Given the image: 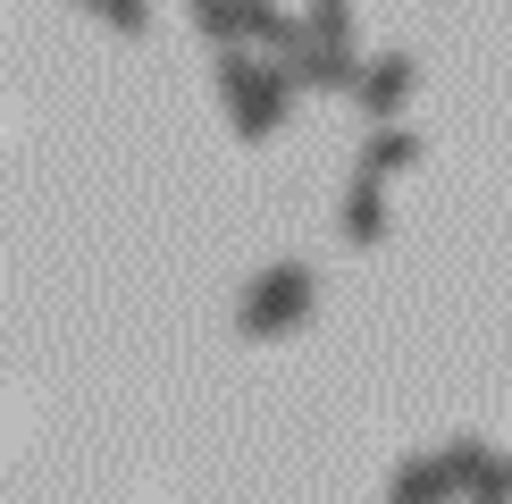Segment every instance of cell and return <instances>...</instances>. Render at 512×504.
I'll return each instance as SVG.
<instances>
[{
	"instance_id": "4",
	"label": "cell",
	"mask_w": 512,
	"mask_h": 504,
	"mask_svg": "<svg viewBox=\"0 0 512 504\" xmlns=\"http://www.w3.org/2000/svg\"><path fill=\"white\" fill-rule=\"evenodd\" d=\"M93 9H101V17H110V26H118V34H143V0H93Z\"/></svg>"
},
{
	"instance_id": "3",
	"label": "cell",
	"mask_w": 512,
	"mask_h": 504,
	"mask_svg": "<svg viewBox=\"0 0 512 504\" xmlns=\"http://www.w3.org/2000/svg\"><path fill=\"white\" fill-rule=\"evenodd\" d=\"M403 93H412V59H387V68H370V84H361V101H370V110H395Z\"/></svg>"
},
{
	"instance_id": "2",
	"label": "cell",
	"mask_w": 512,
	"mask_h": 504,
	"mask_svg": "<svg viewBox=\"0 0 512 504\" xmlns=\"http://www.w3.org/2000/svg\"><path fill=\"white\" fill-rule=\"evenodd\" d=\"M303 303H311V269H277L244 303V328H286V320H303Z\"/></svg>"
},
{
	"instance_id": "1",
	"label": "cell",
	"mask_w": 512,
	"mask_h": 504,
	"mask_svg": "<svg viewBox=\"0 0 512 504\" xmlns=\"http://www.w3.org/2000/svg\"><path fill=\"white\" fill-rule=\"evenodd\" d=\"M219 84H227V110H236V126H244V135H269V126L286 118V76L252 68V59H227V68H219Z\"/></svg>"
}]
</instances>
